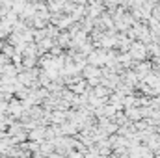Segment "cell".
Segmentation results:
<instances>
[{
    "instance_id": "obj_1",
    "label": "cell",
    "mask_w": 160,
    "mask_h": 158,
    "mask_svg": "<svg viewBox=\"0 0 160 158\" xmlns=\"http://www.w3.org/2000/svg\"><path fill=\"white\" fill-rule=\"evenodd\" d=\"M127 52L132 58V62H145V58H147V47L140 41H132Z\"/></svg>"
},
{
    "instance_id": "obj_2",
    "label": "cell",
    "mask_w": 160,
    "mask_h": 158,
    "mask_svg": "<svg viewBox=\"0 0 160 158\" xmlns=\"http://www.w3.org/2000/svg\"><path fill=\"white\" fill-rule=\"evenodd\" d=\"M128 119H132V121H138V119L143 117V114H142V108L138 110V108H127V114H125Z\"/></svg>"
}]
</instances>
